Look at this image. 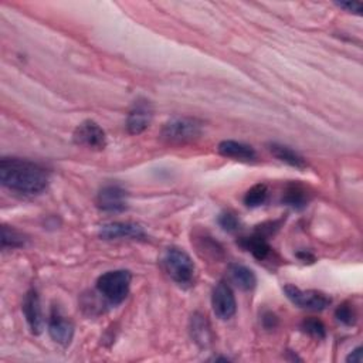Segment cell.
Masks as SVG:
<instances>
[{"mask_svg": "<svg viewBox=\"0 0 363 363\" xmlns=\"http://www.w3.org/2000/svg\"><path fill=\"white\" fill-rule=\"evenodd\" d=\"M23 313L26 318V323L30 328V332L33 335H40L44 327V320H43V311H41V304L40 298L36 290H30L23 301Z\"/></svg>", "mask_w": 363, "mask_h": 363, "instance_id": "7c38bea8", "label": "cell"}, {"mask_svg": "<svg viewBox=\"0 0 363 363\" xmlns=\"http://www.w3.org/2000/svg\"><path fill=\"white\" fill-rule=\"evenodd\" d=\"M203 124L199 119L182 117L168 121L161 132L162 140L169 144H188L200 138Z\"/></svg>", "mask_w": 363, "mask_h": 363, "instance_id": "277c9868", "label": "cell"}, {"mask_svg": "<svg viewBox=\"0 0 363 363\" xmlns=\"http://www.w3.org/2000/svg\"><path fill=\"white\" fill-rule=\"evenodd\" d=\"M218 224L224 232L235 233L240 229V220L239 217L232 212H224L218 216Z\"/></svg>", "mask_w": 363, "mask_h": 363, "instance_id": "7402d4cb", "label": "cell"}, {"mask_svg": "<svg viewBox=\"0 0 363 363\" xmlns=\"http://www.w3.org/2000/svg\"><path fill=\"white\" fill-rule=\"evenodd\" d=\"M212 306L214 315L221 321H227L230 318L235 316L237 311V304H236V297L233 294V290L230 286L220 281L212 294Z\"/></svg>", "mask_w": 363, "mask_h": 363, "instance_id": "52a82bcc", "label": "cell"}, {"mask_svg": "<svg viewBox=\"0 0 363 363\" xmlns=\"http://www.w3.org/2000/svg\"><path fill=\"white\" fill-rule=\"evenodd\" d=\"M240 246L253 254L254 258L258 261H264L271 254V246L267 242V237L255 232V235L250 237H243L240 240Z\"/></svg>", "mask_w": 363, "mask_h": 363, "instance_id": "9a60e30c", "label": "cell"}, {"mask_svg": "<svg viewBox=\"0 0 363 363\" xmlns=\"http://www.w3.org/2000/svg\"><path fill=\"white\" fill-rule=\"evenodd\" d=\"M100 237L103 240H144L147 239V233L144 232L142 225L132 221H114L101 225Z\"/></svg>", "mask_w": 363, "mask_h": 363, "instance_id": "ba28073f", "label": "cell"}, {"mask_svg": "<svg viewBox=\"0 0 363 363\" xmlns=\"http://www.w3.org/2000/svg\"><path fill=\"white\" fill-rule=\"evenodd\" d=\"M335 316L339 323H342L346 327H352L356 323V313L355 309L349 304H342L336 308Z\"/></svg>", "mask_w": 363, "mask_h": 363, "instance_id": "603a6c76", "label": "cell"}, {"mask_svg": "<svg viewBox=\"0 0 363 363\" xmlns=\"http://www.w3.org/2000/svg\"><path fill=\"white\" fill-rule=\"evenodd\" d=\"M229 276L232 281L243 291H250L257 284V277L254 271L242 264H232L229 267Z\"/></svg>", "mask_w": 363, "mask_h": 363, "instance_id": "2e32d148", "label": "cell"}, {"mask_svg": "<svg viewBox=\"0 0 363 363\" xmlns=\"http://www.w3.org/2000/svg\"><path fill=\"white\" fill-rule=\"evenodd\" d=\"M131 281L132 276L126 269L108 271L98 279L97 290L111 305H119L129 294Z\"/></svg>", "mask_w": 363, "mask_h": 363, "instance_id": "3957f363", "label": "cell"}, {"mask_svg": "<svg viewBox=\"0 0 363 363\" xmlns=\"http://www.w3.org/2000/svg\"><path fill=\"white\" fill-rule=\"evenodd\" d=\"M26 244L24 236L17 232L13 227L3 225L2 227V247L6 249H20Z\"/></svg>", "mask_w": 363, "mask_h": 363, "instance_id": "ffe728a7", "label": "cell"}, {"mask_svg": "<svg viewBox=\"0 0 363 363\" xmlns=\"http://www.w3.org/2000/svg\"><path fill=\"white\" fill-rule=\"evenodd\" d=\"M268 151L279 161H281L295 169H305L308 166L305 158L302 155H299L298 152H295L294 149H291L290 147L272 142V144H268Z\"/></svg>", "mask_w": 363, "mask_h": 363, "instance_id": "5bb4252c", "label": "cell"}, {"mask_svg": "<svg viewBox=\"0 0 363 363\" xmlns=\"http://www.w3.org/2000/svg\"><path fill=\"white\" fill-rule=\"evenodd\" d=\"M309 200L306 189L299 184H290L287 185L284 195H283V203L287 206H291L294 209H302L306 206Z\"/></svg>", "mask_w": 363, "mask_h": 363, "instance_id": "ac0fdd59", "label": "cell"}, {"mask_svg": "<svg viewBox=\"0 0 363 363\" xmlns=\"http://www.w3.org/2000/svg\"><path fill=\"white\" fill-rule=\"evenodd\" d=\"M284 292L287 295V298L299 308L304 309H311V311H324L325 308L329 306L331 304V298L320 291H313V290H299L295 286H286L284 287Z\"/></svg>", "mask_w": 363, "mask_h": 363, "instance_id": "8992f818", "label": "cell"}, {"mask_svg": "<svg viewBox=\"0 0 363 363\" xmlns=\"http://www.w3.org/2000/svg\"><path fill=\"white\" fill-rule=\"evenodd\" d=\"M163 268L173 283L182 288H191L195 284L196 267L191 255L176 247L168 249L163 255Z\"/></svg>", "mask_w": 363, "mask_h": 363, "instance_id": "7a4b0ae2", "label": "cell"}, {"mask_svg": "<svg viewBox=\"0 0 363 363\" xmlns=\"http://www.w3.org/2000/svg\"><path fill=\"white\" fill-rule=\"evenodd\" d=\"M218 154L224 158H230L235 161H240V162H255L257 161V152L254 151L253 147L243 144V142H237V141H223L218 144Z\"/></svg>", "mask_w": 363, "mask_h": 363, "instance_id": "4fadbf2b", "label": "cell"}, {"mask_svg": "<svg viewBox=\"0 0 363 363\" xmlns=\"http://www.w3.org/2000/svg\"><path fill=\"white\" fill-rule=\"evenodd\" d=\"M268 199V188L264 184H257L244 195V205L247 207H258Z\"/></svg>", "mask_w": 363, "mask_h": 363, "instance_id": "d6986e66", "label": "cell"}, {"mask_svg": "<svg viewBox=\"0 0 363 363\" xmlns=\"http://www.w3.org/2000/svg\"><path fill=\"white\" fill-rule=\"evenodd\" d=\"M74 144L93 151H103L107 147V135L104 129L94 121H84L73 135Z\"/></svg>", "mask_w": 363, "mask_h": 363, "instance_id": "5b68a950", "label": "cell"}, {"mask_svg": "<svg viewBox=\"0 0 363 363\" xmlns=\"http://www.w3.org/2000/svg\"><path fill=\"white\" fill-rule=\"evenodd\" d=\"M49 334L50 338L63 348H67L74 338V325L68 318L54 306L49 318Z\"/></svg>", "mask_w": 363, "mask_h": 363, "instance_id": "30bf717a", "label": "cell"}, {"mask_svg": "<svg viewBox=\"0 0 363 363\" xmlns=\"http://www.w3.org/2000/svg\"><path fill=\"white\" fill-rule=\"evenodd\" d=\"M0 180L13 192L24 195L41 193L49 185V173L43 166L19 158L0 161Z\"/></svg>", "mask_w": 363, "mask_h": 363, "instance_id": "6da1fadb", "label": "cell"}, {"mask_svg": "<svg viewBox=\"0 0 363 363\" xmlns=\"http://www.w3.org/2000/svg\"><path fill=\"white\" fill-rule=\"evenodd\" d=\"M301 328L305 334H308L316 339H324L327 336V328H325L324 323L316 320V318H309V320H305L302 323Z\"/></svg>", "mask_w": 363, "mask_h": 363, "instance_id": "44dd1931", "label": "cell"}, {"mask_svg": "<svg viewBox=\"0 0 363 363\" xmlns=\"http://www.w3.org/2000/svg\"><path fill=\"white\" fill-rule=\"evenodd\" d=\"M97 206L103 212L121 213L128 207L126 191L118 185L104 186L97 196Z\"/></svg>", "mask_w": 363, "mask_h": 363, "instance_id": "8fae6325", "label": "cell"}, {"mask_svg": "<svg viewBox=\"0 0 363 363\" xmlns=\"http://www.w3.org/2000/svg\"><path fill=\"white\" fill-rule=\"evenodd\" d=\"M154 119V107L145 98L136 100L126 118V129L131 135H140L148 129Z\"/></svg>", "mask_w": 363, "mask_h": 363, "instance_id": "9c48e42d", "label": "cell"}, {"mask_svg": "<svg viewBox=\"0 0 363 363\" xmlns=\"http://www.w3.org/2000/svg\"><path fill=\"white\" fill-rule=\"evenodd\" d=\"M191 334L200 348H207L212 343V331L209 321L202 313H195L191 320Z\"/></svg>", "mask_w": 363, "mask_h": 363, "instance_id": "e0dca14e", "label": "cell"}, {"mask_svg": "<svg viewBox=\"0 0 363 363\" xmlns=\"http://www.w3.org/2000/svg\"><path fill=\"white\" fill-rule=\"evenodd\" d=\"M336 6L349 13H355V15H360L362 8H363L360 2H336Z\"/></svg>", "mask_w": 363, "mask_h": 363, "instance_id": "cb8c5ba5", "label": "cell"}, {"mask_svg": "<svg viewBox=\"0 0 363 363\" xmlns=\"http://www.w3.org/2000/svg\"><path fill=\"white\" fill-rule=\"evenodd\" d=\"M262 324L267 329H274L279 324V320L277 316L272 313V312H267L264 316H262Z\"/></svg>", "mask_w": 363, "mask_h": 363, "instance_id": "d4e9b609", "label": "cell"}, {"mask_svg": "<svg viewBox=\"0 0 363 363\" xmlns=\"http://www.w3.org/2000/svg\"><path fill=\"white\" fill-rule=\"evenodd\" d=\"M363 360V352H362V348L357 346L356 349H353L348 357H346V362H352V363H360Z\"/></svg>", "mask_w": 363, "mask_h": 363, "instance_id": "484cf974", "label": "cell"}]
</instances>
